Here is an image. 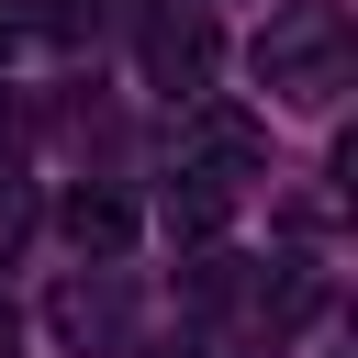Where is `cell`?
<instances>
[{
	"label": "cell",
	"mask_w": 358,
	"mask_h": 358,
	"mask_svg": "<svg viewBox=\"0 0 358 358\" xmlns=\"http://www.w3.org/2000/svg\"><path fill=\"white\" fill-rule=\"evenodd\" d=\"M257 78L291 112H336V90H347V11L336 0H280L268 34H257Z\"/></svg>",
	"instance_id": "6da1fadb"
},
{
	"label": "cell",
	"mask_w": 358,
	"mask_h": 358,
	"mask_svg": "<svg viewBox=\"0 0 358 358\" xmlns=\"http://www.w3.org/2000/svg\"><path fill=\"white\" fill-rule=\"evenodd\" d=\"M213 56H224V34H213L201 11H157V22H145V78H157L168 101H201V90H213Z\"/></svg>",
	"instance_id": "7a4b0ae2"
},
{
	"label": "cell",
	"mask_w": 358,
	"mask_h": 358,
	"mask_svg": "<svg viewBox=\"0 0 358 358\" xmlns=\"http://www.w3.org/2000/svg\"><path fill=\"white\" fill-rule=\"evenodd\" d=\"M179 145H190V168L235 179V168H257V157H268V123H257V112H235V101H190Z\"/></svg>",
	"instance_id": "3957f363"
},
{
	"label": "cell",
	"mask_w": 358,
	"mask_h": 358,
	"mask_svg": "<svg viewBox=\"0 0 358 358\" xmlns=\"http://www.w3.org/2000/svg\"><path fill=\"white\" fill-rule=\"evenodd\" d=\"M224 224H235V190H224L213 168H179V190H168V235H179V246H213Z\"/></svg>",
	"instance_id": "277c9868"
},
{
	"label": "cell",
	"mask_w": 358,
	"mask_h": 358,
	"mask_svg": "<svg viewBox=\"0 0 358 358\" xmlns=\"http://www.w3.org/2000/svg\"><path fill=\"white\" fill-rule=\"evenodd\" d=\"M67 235H78L90 257H123V246H134V201H112V190H78V201H67Z\"/></svg>",
	"instance_id": "5b68a950"
},
{
	"label": "cell",
	"mask_w": 358,
	"mask_h": 358,
	"mask_svg": "<svg viewBox=\"0 0 358 358\" xmlns=\"http://www.w3.org/2000/svg\"><path fill=\"white\" fill-rule=\"evenodd\" d=\"M168 358H190V347H168Z\"/></svg>",
	"instance_id": "8992f818"
}]
</instances>
